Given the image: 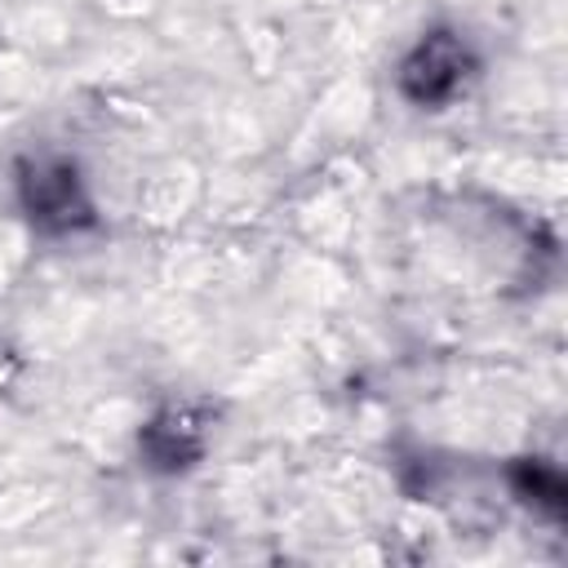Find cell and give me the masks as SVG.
<instances>
[{"label": "cell", "mask_w": 568, "mask_h": 568, "mask_svg": "<svg viewBox=\"0 0 568 568\" xmlns=\"http://www.w3.org/2000/svg\"><path fill=\"white\" fill-rule=\"evenodd\" d=\"M200 444H204L200 422H195L186 408H169V413H160V417L142 430V453H146L151 466H160V470H182V466H191V462L200 457Z\"/></svg>", "instance_id": "cell-3"}, {"label": "cell", "mask_w": 568, "mask_h": 568, "mask_svg": "<svg viewBox=\"0 0 568 568\" xmlns=\"http://www.w3.org/2000/svg\"><path fill=\"white\" fill-rule=\"evenodd\" d=\"M475 71L470 49L457 31H430L399 67V93L417 106H444L453 102Z\"/></svg>", "instance_id": "cell-2"}, {"label": "cell", "mask_w": 568, "mask_h": 568, "mask_svg": "<svg viewBox=\"0 0 568 568\" xmlns=\"http://www.w3.org/2000/svg\"><path fill=\"white\" fill-rule=\"evenodd\" d=\"M18 200L36 231L67 235L80 226H93V204L84 195V182L75 164L67 160H22L18 164Z\"/></svg>", "instance_id": "cell-1"}]
</instances>
